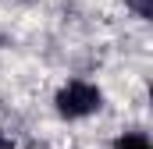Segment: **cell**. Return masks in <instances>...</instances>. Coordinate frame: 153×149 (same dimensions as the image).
<instances>
[{
    "mask_svg": "<svg viewBox=\"0 0 153 149\" xmlns=\"http://www.w3.org/2000/svg\"><path fill=\"white\" fill-rule=\"evenodd\" d=\"M57 110L61 117H89L100 110V89L89 82H68L57 92Z\"/></svg>",
    "mask_w": 153,
    "mask_h": 149,
    "instance_id": "1",
    "label": "cell"
},
{
    "mask_svg": "<svg viewBox=\"0 0 153 149\" xmlns=\"http://www.w3.org/2000/svg\"><path fill=\"white\" fill-rule=\"evenodd\" d=\"M114 149H150V139L143 131H132V135H121L114 142Z\"/></svg>",
    "mask_w": 153,
    "mask_h": 149,
    "instance_id": "2",
    "label": "cell"
},
{
    "mask_svg": "<svg viewBox=\"0 0 153 149\" xmlns=\"http://www.w3.org/2000/svg\"><path fill=\"white\" fill-rule=\"evenodd\" d=\"M128 7H132L139 18H153V0H128Z\"/></svg>",
    "mask_w": 153,
    "mask_h": 149,
    "instance_id": "3",
    "label": "cell"
},
{
    "mask_svg": "<svg viewBox=\"0 0 153 149\" xmlns=\"http://www.w3.org/2000/svg\"><path fill=\"white\" fill-rule=\"evenodd\" d=\"M0 149H14V146H11V139H4V135H0Z\"/></svg>",
    "mask_w": 153,
    "mask_h": 149,
    "instance_id": "4",
    "label": "cell"
}]
</instances>
